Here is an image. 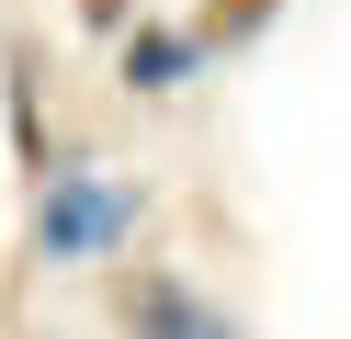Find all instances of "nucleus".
<instances>
[{
    "mask_svg": "<svg viewBox=\"0 0 351 339\" xmlns=\"http://www.w3.org/2000/svg\"><path fill=\"white\" fill-rule=\"evenodd\" d=\"M283 23V0H193V45L204 57H238V45H261Z\"/></svg>",
    "mask_w": 351,
    "mask_h": 339,
    "instance_id": "obj_5",
    "label": "nucleus"
},
{
    "mask_svg": "<svg viewBox=\"0 0 351 339\" xmlns=\"http://www.w3.org/2000/svg\"><path fill=\"white\" fill-rule=\"evenodd\" d=\"M0 90H12V158L57 181L69 158H57V136H46V90H34V45H12V57H0Z\"/></svg>",
    "mask_w": 351,
    "mask_h": 339,
    "instance_id": "obj_4",
    "label": "nucleus"
},
{
    "mask_svg": "<svg viewBox=\"0 0 351 339\" xmlns=\"http://www.w3.org/2000/svg\"><path fill=\"white\" fill-rule=\"evenodd\" d=\"M125 90H182L193 68H204V45H193V23H125Z\"/></svg>",
    "mask_w": 351,
    "mask_h": 339,
    "instance_id": "obj_3",
    "label": "nucleus"
},
{
    "mask_svg": "<svg viewBox=\"0 0 351 339\" xmlns=\"http://www.w3.org/2000/svg\"><path fill=\"white\" fill-rule=\"evenodd\" d=\"M114 316H125V339H238V316L204 305L182 271H136V283L114 294Z\"/></svg>",
    "mask_w": 351,
    "mask_h": 339,
    "instance_id": "obj_2",
    "label": "nucleus"
},
{
    "mask_svg": "<svg viewBox=\"0 0 351 339\" xmlns=\"http://www.w3.org/2000/svg\"><path fill=\"white\" fill-rule=\"evenodd\" d=\"M136 215H147L136 181L69 158V170L46 181V203H34V260H102V249H125V226H136Z\"/></svg>",
    "mask_w": 351,
    "mask_h": 339,
    "instance_id": "obj_1",
    "label": "nucleus"
}]
</instances>
